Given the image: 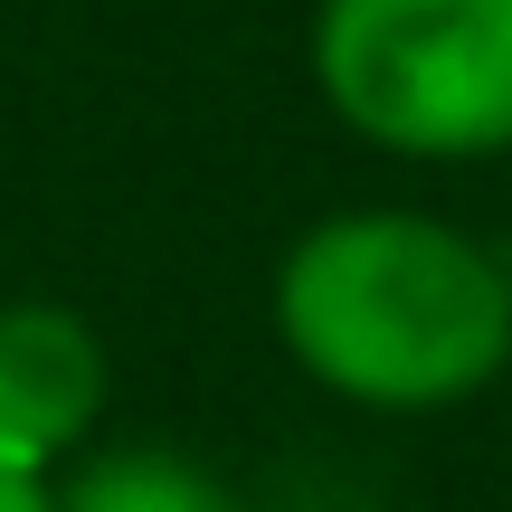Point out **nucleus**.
<instances>
[{"mask_svg":"<svg viewBox=\"0 0 512 512\" xmlns=\"http://www.w3.org/2000/svg\"><path fill=\"white\" fill-rule=\"evenodd\" d=\"M275 342L332 399L427 418L512 370V266L418 209H351L285 247Z\"/></svg>","mask_w":512,"mask_h":512,"instance_id":"f257e3e1","label":"nucleus"},{"mask_svg":"<svg viewBox=\"0 0 512 512\" xmlns=\"http://www.w3.org/2000/svg\"><path fill=\"white\" fill-rule=\"evenodd\" d=\"M313 86L408 162L512 152V0H323Z\"/></svg>","mask_w":512,"mask_h":512,"instance_id":"f03ea898","label":"nucleus"},{"mask_svg":"<svg viewBox=\"0 0 512 512\" xmlns=\"http://www.w3.org/2000/svg\"><path fill=\"white\" fill-rule=\"evenodd\" d=\"M105 418V351L67 304H0V465L57 475Z\"/></svg>","mask_w":512,"mask_h":512,"instance_id":"7ed1b4c3","label":"nucleus"},{"mask_svg":"<svg viewBox=\"0 0 512 512\" xmlns=\"http://www.w3.org/2000/svg\"><path fill=\"white\" fill-rule=\"evenodd\" d=\"M57 512H247V503L171 446H114L57 484Z\"/></svg>","mask_w":512,"mask_h":512,"instance_id":"20e7f679","label":"nucleus"},{"mask_svg":"<svg viewBox=\"0 0 512 512\" xmlns=\"http://www.w3.org/2000/svg\"><path fill=\"white\" fill-rule=\"evenodd\" d=\"M0 512H57V484H48V475H19V465H0Z\"/></svg>","mask_w":512,"mask_h":512,"instance_id":"39448f33","label":"nucleus"}]
</instances>
